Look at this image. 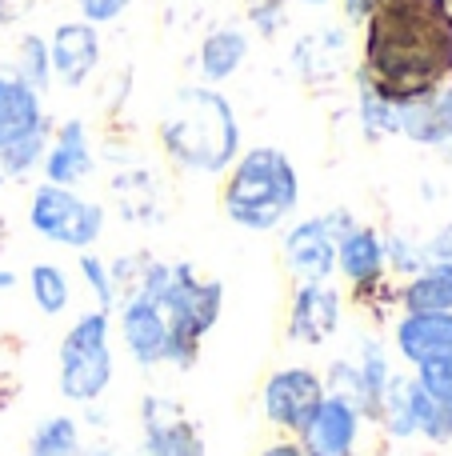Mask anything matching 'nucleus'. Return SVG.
<instances>
[{"mask_svg": "<svg viewBox=\"0 0 452 456\" xmlns=\"http://www.w3.org/2000/svg\"><path fill=\"white\" fill-rule=\"evenodd\" d=\"M424 244V265H432V260H452V224L440 228L437 236H429Z\"/></svg>", "mask_w": 452, "mask_h": 456, "instance_id": "32", "label": "nucleus"}, {"mask_svg": "<svg viewBox=\"0 0 452 456\" xmlns=\"http://www.w3.org/2000/svg\"><path fill=\"white\" fill-rule=\"evenodd\" d=\"M4 236H8V224H4V221H0V240H4Z\"/></svg>", "mask_w": 452, "mask_h": 456, "instance_id": "39", "label": "nucleus"}, {"mask_svg": "<svg viewBox=\"0 0 452 456\" xmlns=\"http://www.w3.org/2000/svg\"><path fill=\"white\" fill-rule=\"evenodd\" d=\"M384 265H389V273L413 276L416 268H424V244L405 232H389L384 236Z\"/></svg>", "mask_w": 452, "mask_h": 456, "instance_id": "27", "label": "nucleus"}, {"mask_svg": "<svg viewBox=\"0 0 452 456\" xmlns=\"http://www.w3.org/2000/svg\"><path fill=\"white\" fill-rule=\"evenodd\" d=\"M408 409H413V433L432 444L452 441V404L437 401L416 377H408Z\"/></svg>", "mask_w": 452, "mask_h": 456, "instance_id": "21", "label": "nucleus"}, {"mask_svg": "<svg viewBox=\"0 0 452 456\" xmlns=\"http://www.w3.org/2000/svg\"><path fill=\"white\" fill-rule=\"evenodd\" d=\"M28 292H32V305H36L44 316H61L72 300V281L61 265L40 260V265L28 268Z\"/></svg>", "mask_w": 452, "mask_h": 456, "instance_id": "22", "label": "nucleus"}, {"mask_svg": "<svg viewBox=\"0 0 452 456\" xmlns=\"http://www.w3.org/2000/svg\"><path fill=\"white\" fill-rule=\"evenodd\" d=\"M413 377L421 380V385L429 388L437 401L452 404V353L437 356V361H429V364H421V369H413Z\"/></svg>", "mask_w": 452, "mask_h": 456, "instance_id": "28", "label": "nucleus"}, {"mask_svg": "<svg viewBox=\"0 0 452 456\" xmlns=\"http://www.w3.org/2000/svg\"><path fill=\"white\" fill-rule=\"evenodd\" d=\"M320 401H325V377L309 364H285V369L269 372V380L261 388L264 420L285 436L301 433Z\"/></svg>", "mask_w": 452, "mask_h": 456, "instance_id": "11", "label": "nucleus"}, {"mask_svg": "<svg viewBox=\"0 0 452 456\" xmlns=\"http://www.w3.org/2000/svg\"><path fill=\"white\" fill-rule=\"evenodd\" d=\"M365 425L368 420L360 417L357 404L336 393H325V401L317 404L309 425L296 433V441H301V449L309 456H357L360 428Z\"/></svg>", "mask_w": 452, "mask_h": 456, "instance_id": "14", "label": "nucleus"}, {"mask_svg": "<svg viewBox=\"0 0 452 456\" xmlns=\"http://www.w3.org/2000/svg\"><path fill=\"white\" fill-rule=\"evenodd\" d=\"M32 8V0H0V24H12L20 20L24 12Z\"/></svg>", "mask_w": 452, "mask_h": 456, "instance_id": "34", "label": "nucleus"}, {"mask_svg": "<svg viewBox=\"0 0 452 456\" xmlns=\"http://www.w3.org/2000/svg\"><path fill=\"white\" fill-rule=\"evenodd\" d=\"M152 300L168 321V369H192L200 361V345L216 329L224 308V284L216 276H200L189 260H149L133 284ZM128 289V292H133Z\"/></svg>", "mask_w": 452, "mask_h": 456, "instance_id": "2", "label": "nucleus"}, {"mask_svg": "<svg viewBox=\"0 0 452 456\" xmlns=\"http://www.w3.org/2000/svg\"><path fill=\"white\" fill-rule=\"evenodd\" d=\"M80 456H120V452H112V449H93V452H80Z\"/></svg>", "mask_w": 452, "mask_h": 456, "instance_id": "37", "label": "nucleus"}, {"mask_svg": "<svg viewBox=\"0 0 452 456\" xmlns=\"http://www.w3.org/2000/svg\"><path fill=\"white\" fill-rule=\"evenodd\" d=\"M160 149L184 173L221 176L240 157V120L213 85H189L160 117Z\"/></svg>", "mask_w": 452, "mask_h": 456, "instance_id": "3", "label": "nucleus"}, {"mask_svg": "<svg viewBox=\"0 0 452 456\" xmlns=\"http://www.w3.org/2000/svg\"><path fill=\"white\" fill-rule=\"evenodd\" d=\"M133 4L136 0H80V16L101 28V24H112L117 16H125Z\"/></svg>", "mask_w": 452, "mask_h": 456, "instance_id": "31", "label": "nucleus"}, {"mask_svg": "<svg viewBox=\"0 0 452 456\" xmlns=\"http://www.w3.org/2000/svg\"><path fill=\"white\" fill-rule=\"evenodd\" d=\"M24 456H80V425L77 417H48L32 428Z\"/></svg>", "mask_w": 452, "mask_h": 456, "instance_id": "24", "label": "nucleus"}, {"mask_svg": "<svg viewBox=\"0 0 452 456\" xmlns=\"http://www.w3.org/2000/svg\"><path fill=\"white\" fill-rule=\"evenodd\" d=\"M16 77H20L24 85H32L36 93H44L48 80H52V61H48V40H40L36 32H28V37L20 40V48H16Z\"/></svg>", "mask_w": 452, "mask_h": 456, "instance_id": "25", "label": "nucleus"}, {"mask_svg": "<svg viewBox=\"0 0 452 456\" xmlns=\"http://www.w3.org/2000/svg\"><path fill=\"white\" fill-rule=\"evenodd\" d=\"M104 205L85 200L77 189H61V184H40L28 200V224L36 236L61 244V248L88 252L104 232Z\"/></svg>", "mask_w": 452, "mask_h": 456, "instance_id": "7", "label": "nucleus"}, {"mask_svg": "<svg viewBox=\"0 0 452 456\" xmlns=\"http://www.w3.org/2000/svg\"><path fill=\"white\" fill-rule=\"evenodd\" d=\"M432 112H437V149L452 157V85L432 93Z\"/></svg>", "mask_w": 452, "mask_h": 456, "instance_id": "30", "label": "nucleus"}, {"mask_svg": "<svg viewBox=\"0 0 452 456\" xmlns=\"http://www.w3.org/2000/svg\"><path fill=\"white\" fill-rule=\"evenodd\" d=\"M341 321H344V292L333 281H304L296 284L293 300H288L285 337L293 345L320 348L325 340H333L341 332Z\"/></svg>", "mask_w": 452, "mask_h": 456, "instance_id": "12", "label": "nucleus"}, {"mask_svg": "<svg viewBox=\"0 0 452 456\" xmlns=\"http://www.w3.org/2000/svg\"><path fill=\"white\" fill-rule=\"evenodd\" d=\"M245 61H248V37L240 28H232V24H221V28H213L200 40L197 64L205 85H221V80L237 77Z\"/></svg>", "mask_w": 452, "mask_h": 456, "instance_id": "20", "label": "nucleus"}, {"mask_svg": "<svg viewBox=\"0 0 452 456\" xmlns=\"http://www.w3.org/2000/svg\"><path fill=\"white\" fill-rule=\"evenodd\" d=\"M357 120L365 128L368 141H384V136H400V104L384 101L381 93L357 80Z\"/></svg>", "mask_w": 452, "mask_h": 456, "instance_id": "23", "label": "nucleus"}, {"mask_svg": "<svg viewBox=\"0 0 452 456\" xmlns=\"http://www.w3.org/2000/svg\"><path fill=\"white\" fill-rule=\"evenodd\" d=\"M397 305L405 313H452V260L416 268L397 289Z\"/></svg>", "mask_w": 452, "mask_h": 456, "instance_id": "19", "label": "nucleus"}, {"mask_svg": "<svg viewBox=\"0 0 452 456\" xmlns=\"http://www.w3.org/2000/svg\"><path fill=\"white\" fill-rule=\"evenodd\" d=\"M301 205V173L293 157L272 144L240 152L221 184V213L245 232H272Z\"/></svg>", "mask_w": 452, "mask_h": 456, "instance_id": "4", "label": "nucleus"}, {"mask_svg": "<svg viewBox=\"0 0 452 456\" xmlns=\"http://www.w3.org/2000/svg\"><path fill=\"white\" fill-rule=\"evenodd\" d=\"M357 228V216L349 208H328V213L304 216L280 236V252H285V268L296 281H328L336 273V248H341L344 232Z\"/></svg>", "mask_w": 452, "mask_h": 456, "instance_id": "8", "label": "nucleus"}, {"mask_svg": "<svg viewBox=\"0 0 452 456\" xmlns=\"http://www.w3.org/2000/svg\"><path fill=\"white\" fill-rule=\"evenodd\" d=\"M117 332L125 340L128 356H133L141 369H160L168 353V321L157 305H152L144 292H125L117 300Z\"/></svg>", "mask_w": 452, "mask_h": 456, "instance_id": "13", "label": "nucleus"}, {"mask_svg": "<svg viewBox=\"0 0 452 456\" xmlns=\"http://www.w3.org/2000/svg\"><path fill=\"white\" fill-rule=\"evenodd\" d=\"M0 184H4V173H0Z\"/></svg>", "mask_w": 452, "mask_h": 456, "instance_id": "40", "label": "nucleus"}, {"mask_svg": "<svg viewBox=\"0 0 452 456\" xmlns=\"http://www.w3.org/2000/svg\"><path fill=\"white\" fill-rule=\"evenodd\" d=\"M336 273L352 289V300L365 308L392 305L397 292L389 284V265H384V232L373 224H357L344 232L341 248H336Z\"/></svg>", "mask_w": 452, "mask_h": 456, "instance_id": "10", "label": "nucleus"}, {"mask_svg": "<svg viewBox=\"0 0 452 456\" xmlns=\"http://www.w3.org/2000/svg\"><path fill=\"white\" fill-rule=\"evenodd\" d=\"M16 284V273H8V268H0V292H8Z\"/></svg>", "mask_w": 452, "mask_h": 456, "instance_id": "36", "label": "nucleus"}, {"mask_svg": "<svg viewBox=\"0 0 452 456\" xmlns=\"http://www.w3.org/2000/svg\"><path fill=\"white\" fill-rule=\"evenodd\" d=\"M397 377L389 364V353L376 337H365L357 345V361L352 356H336L325 372V393H336L360 409V417L373 420L381 417V401L389 393V380Z\"/></svg>", "mask_w": 452, "mask_h": 456, "instance_id": "9", "label": "nucleus"}, {"mask_svg": "<svg viewBox=\"0 0 452 456\" xmlns=\"http://www.w3.org/2000/svg\"><path fill=\"white\" fill-rule=\"evenodd\" d=\"M261 456H309V452L301 449V441H296V436H280V441H272Z\"/></svg>", "mask_w": 452, "mask_h": 456, "instance_id": "33", "label": "nucleus"}, {"mask_svg": "<svg viewBox=\"0 0 452 456\" xmlns=\"http://www.w3.org/2000/svg\"><path fill=\"white\" fill-rule=\"evenodd\" d=\"M373 4H376V0H344V20H352V24L368 20V12H373Z\"/></svg>", "mask_w": 452, "mask_h": 456, "instance_id": "35", "label": "nucleus"}, {"mask_svg": "<svg viewBox=\"0 0 452 456\" xmlns=\"http://www.w3.org/2000/svg\"><path fill=\"white\" fill-rule=\"evenodd\" d=\"M392 345L413 369L452 353V313H405L392 324Z\"/></svg>", "mask_w": 452, "mask_h": 456, "instance_id": "18", "label": "nucleus"}, {"mask_svg": "<svg viewBox=\"0 0 452 456\" xmlns=\"http://www.w3.org/2000/svg\"><path fill=\"white\" fill-rule=\"evenodd\" d=\"M357 80L392 104L432 96L452 80L448 0H376L365 20Z\"/></svg>", "mask_w": 452, "mask_h": 456, "instance_id": "1", "label": "nucleus"}, {"mask_svg": "<svg viewBox=\"0 0 452 456\" xmlns=\"http://www.w3.org/2000/svg\"><path fill=\"white\" fill-rule=\"evenodd\" d=\"M80 276H85V284L93 289L96 308L112 313V308H117V300H120L117 284H112V268L104 265V260L96 256V252H80Z\"/></svg>", "mask_w": 452, "mask_h": 456, "instance_id": "26", "label": "nucleus"}, {"mask_svg": "<svg viewBox=\"0 0 452 456\" xmlns=\"http://www.w3.org/2000/svg\"><path fill=\"white\" fill-rule=\"evenodd\" d=\"M288 4L293 0H248V20L261 37H277L285 28V16H288Z\"/></svg>", "mask_w": 452, "mask_h": 456, "instance_id": "29", "label": "nucleus"}, {"mask_svg": "<svg viewBox=\"0 0 452 456\" xmlns=\"http://www.w3.org/2000/svg\"><path fill=\"white\" fill-rule=\"evenodd\" d=\"M301 4H309V8H320V4H328V0H301Z\"/></svg>", "mask_w": 452, "mask_h": 456, "instance_id": "38", "label": "nucleus"}, {"mask_svg": "<svg viewBox=\"0 0 452 456\" xmlns=\"http://www.w3.org/2000/svg\"><path fill=\"white\" fill-rule=\"evenodd\" d=\"M44 181L48 184H61V189H77L93 176L96 157H93V141H88V125L85 120H64L56 128V136L48 141L44 149Z\"/></svg>", "mask_w": 452, "mask_h": 456, "instance_id": "17", "label": "nucleus"}, {"mask_svg": "<svg viewBox=\"0 0 452 456\" xmlns=\"http://www.w3.org/2000/svg\"><path fill=\"white\" fill-rule=\"evenodd\" d=\"M141 456H205L200 428L176 401L144 396L141 401Z\"/></svg>", "mask_w": 452, "mask_h": 456, "instance_id": "15", "label": "nucleus"}, {"mask_svg": "<svg viewBox=\"0 0 452 456\" xmlns=\"http://www.w3.org/2000/svg\"><path fill=\"white\" fill-rule=\"evenodd\" d=\"M112 372H117V356H112V313L93 308V313L77 316L61 340L56 353V380H61V396L72 404H93L109 393Z\"/></svg>", "mask_w": 452, "mask_h": 456, "instance_id": "5", "label": "nucleus"}, {"mask_svg": "<svg viewBox=\"0 0 452 456\" xmlns=\"http://www.w3.org/2000/svg\"><path fill=\"white\" fill-rule=\"evenodd\" d=\"M48 61H52V77L64 88H85L88 77L101 64V32L88 20H69L52 32L48 40Z\"/></svg>", "mask_w": 452, "mask_h": 456, "instance_id": "16", "label": "nucleus"}, {"mask_svg": "<svg viewBox=\"0 0 452 456\" xmlns=\"http://www.w3.org/2000/svg\"><path fill=\"white\" fill-rule=\"evenodd\" d=\"M44 93L24 85L16 72H0V173L28 176L44 160L52 125L44 112Z\"/></svg>", "mask_w": 452, "mask_h": 456, "instance_id": "6", "label": "nucleus"}]
</instances>
